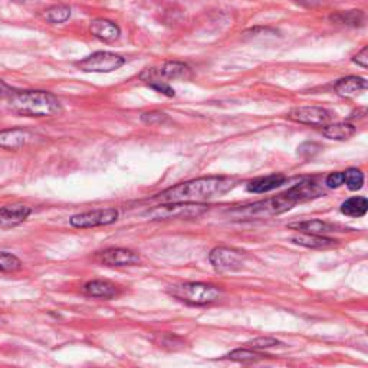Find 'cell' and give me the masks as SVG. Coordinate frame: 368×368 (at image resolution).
<instances>
[{
	"label": "cell",
	"mask_w": 368,
	"mask_h": 368,
	"mask_svg": "<svg viewBox=\"0 0 368 368\" xmlns=\"http://www.w3.org/2000/svg\"><path fill=\"white\" fill-rule=\"evenodd\" d=\"M118 216L119 213L117 209L106 207L75 214V216L69 219V223L76 229H91V227L113 225L118 220Z\"/></svg>",
	"instance_id": "52a82bcc"
},
{
	"label": "cell",
	"mask_w": 368,
	"mask_h": 368,
	"mask_svg": "<svg viewBox=\"0 0 368 368\" xmlns=\"http://www.w3.org/2000/svg\"><path fill=\"white\" fill-rule=\"evenodd\" d=\"M141 121L147 126H161L168 121V117L161 111H150L141 115Z\"/></svg>",
	"instance_id": "83f0119b"
},
{
	"label": "cell",
	"mask_w": 368,
	"mask_h": 368,
	"mask_svg": "<svg viewBox=\"0 0 368 368\" xmlns=\"http://www.w3.org/2000/svg\"><path fill=\"white\" fill-rule=\"evenodd\" d=\"M22 269V260L8 252H0V272L14 273Z\"/></svg>",
	"instance_id": "d4e9b609"
},
{
	"label": "cell",
	"mask_w": 368,
	"mask_h": 368,
	"mask_svg": "<svg viewBox=\"0 0 368 368\" xmlns=\"http://www.w3.org/2000/svg\"><path fill=\"white\" fill-rule=\"evenodd\" d=\"M288 118L298 124L324 127L330 124L332 114L322 106H297L289 111Z\"/></svg>",
	"instance_id": "9c48e42d"
},
{
	"label": "cell",
	"mask_w": 368,
	"mask_h": 368,
	"mask_svg": "<svg viewBox=\"0 0 368 368\" xmlns=\"http://www.w3.org/2000/svg\"><path fill=\"white\" fill-rule=\"evenodd\" d=\"M325 184L330 187V189H338L341 187L343 184H344V173H340V172H336V173H331L327 180H325Z\"/></svg>",
	"instance_id": "4dcf8cb0"
},
{
	"label": "cell",
	"mask_w": 368,
	"mask_h": 368,
	"mask_svg": "<svg viewBox=\"0 0 368 368\" xmlns=\"http://www.w3.org/2000/svg\"><path fill=\"white\" fill-rule=\"evenodd\" d=\"M344 183L351 192H357L363 187L364 174L358 168H348L347 172H344Z\"/></svg>",
	"instance_id": "484cf974"
},
{
	"label": "cell",
	"mask_w": 368,
	"mask_h": 368,
	"mask_svg": "<svg viewBox=\"0 0 368 368\" xmlns=\"http://www.w3.org/2000/svg\"><path fill=\"white\" fill-rule=\"evenodd\" d=\"M30 138L32 134L23 128L0 130V148L19 150L30 141Z\"/></svg>",
	"instance_id": "4fadbf2b"
},
{
	"label": "cell",
	"mask_w": 368,
	"mask_h": 368,
	"mask_svg": "<svg viewBox=\"0 0 368 368\" xmlns=\"http://www.w3.org/2000/svg\"><path fill=\"white\" fill-rule=\"evenodd\" d=\"M168 294L181 302L202 306V305H210L213 302H216L222 295V290L220 288L210 285V284L187 282V284L170 286V289H168Z\"/></svg>",
	"instance_id": "277c9868"
},
{
	"label": "cell",
	"mask_w": 368,
	"mask_h": 368,
	"mask_svg": "<svg viewBox=\"0 0 368 368\" xmlns=\"http://www.w3.org/2000/svg\"><path fill=\"white\" fill-rule=\"evenodd\" d=\"M8 100L10 110L23 117H52L60 111L59 100L46 91H14Z\"/></svg>",
	"instance_id": "3957f363"
},
{
	"label": "cell",
	"mask_w": 368,
	"mask_h": 368,
	"mask_svg": "<svg viewBox=\"0 0 368 368\" xmlns=\"http://www.w3.org/2000/svg\"><path fill=\"white\" fill-rule=\"evenodd\" d=\"M89 32L102 42H115L121 35V29L113 21L98 18L91 22Z\"/></svg>",
	"instance_id": "5bb4252c"
},
{
	"label": "cell",
	"mask_w": 368,
	"mask_h": 368,
	"mask_svg": "<svg viewBox=\"0 0 368 368\" xmlns=\"http://www.w3.org/2000/svg\"><path fill=\"white\" fill-rule=\"evenodd\" d=\"M322 193L324 192H322V189L314 180L305 179L278 196L268 198V200L256 202L249 206L233 209L229 211V214L235 220H252L276 216V214H282L299 203L319 197Z\"/></svg>",
	"instance_id": "6da1fadb"
},
{
	"label": "cell",
	"mask_w": 368,
	"mask_h": 368,
	"mask_svg": "<svg viewBox=\"0 0 368 368\" xmlns=\"http://www.w3.org/2000/svg\"><path fill=\"white\" fill-rule=\"evenodd\" d=\"M45 19L49 23H64L71 18V8L65 5H55L45 10Z\"/></svg>",
	"instance_id": "603a6c76"
},
{
	"label": "cell",
	"mask_w": 368,
	"mask_h": 368,
	"mask_svg": "<svg viewBox=\"0 0 368 368\" xmlns=\"http://www.w3.org/2000/svg\"><path fill=\"white\" fill-rule=\"evenodd\" d=\"M364 13L363 10H348V12H340V13H335V14H331L330 16V21L336 23V25H343V26H351V27H356V26H361L364 23Z\"/></svg>",
	"instance_id": "7402d4cb"
},
{
	"label": "cell",
	"mask_w": 368,
	"mask_h": 368,
	"mask_svg": "<svg viewBox=\"0 0 368 368\" xmlns=\"http://www.w3.org/2000/svg\"><path fill=\"white\" fill-rule=\"evenodd\" d=\"M156 343H157V345H160L161 348L168 349V351H177V349L184 348V341L180 338V336L173 335V334L157 335Z\"/></svg>",
	"instance_id": "4316f807"
},
{
	"label": "cell",
	"mask_w": 368,
	"mask_h": 368,
	"mask_svg": "<svg viewBox=\"0 0 368 368\" xmlns=\"http://www.w3.org/2000/svg\"><path fill=\"white\" fill-rule=\"evenodd\" d=\"M14 92V89L8 85L3 80H0V98H9Z\"/></svg>",
	"instance_id": "d6a6232c"
},
{
	"label": "cell",
	"mask_w": 368,
	"mask_h": 368,
	"mask_svg": "<svg viewBox=\"0 0 368 368\" xmlns=\"http://www.w3.org/2000/svg\"><path fill=\"white\" fill-rule=\"evenodd\" d=\"M248 345L252 349H265V348H272V347L279 345V341L275 338H269V336H260V338H256L248 343Z\"/></svg>",
	"instance_id": "f1b7e54d"
},
{
	"label": "cell",
	"mask_w": 368,
	"mask_h": 368,
	"mask_svg": "<svg viewBox=\"0 0 368 368\" xmlns=\"http://www.w3.org/2000/svg\"><path fill=\"white\" fill-rule=\"evenodd\" d=\"M292 242L297 244H301V246L305 248H311V249H324L334 246L335 242L334 239H330L327 236H321V235H310V233H299L292 238Z\"/></svg>",
	"instance_id": "ffe728a7"
},
{
	"label": "cell",
	"mask_w": 368,
	"mask_h": 368,
	"mask_svg": "<svg viewBox=\"0 0 368 368\" xmlns=\"http://www.w3.org/2000/svg\"><path fill=\"white\" fill-rule=\"evenodd\" d=\"M209 260L211 266L218 272H230L238 271L243 266L244 262V253L232 248H214L210 255Z\"/></svg>",
	"instance_id": "30bf717a"
},
{
	"label": "cell",
	"mask_w": 368,
	"mask_h": 368,
	"mask_svg": "<svg viewBox=\"0 0 368 368\" xmlns=\"http://www.w3.org/2000/svg\"><path fill=\"white\" fill-rule=\"evenodd\" d=\"M147 84H148L150 88H152L154 91L160 92V94H163V95H165V97H174V95H176L174 89H173L170 85H168L167 82L161 81V80H154V81H150V82H147Z\"/></svg>",
	"instance_id": "f546056e"
},
{
	"label": "cell",
	"mask_w": 368,
	"mask_h": 368,
	"mask_svg": "<svg viewBox=\"0 0 368 368\" xmlns=\"http://www.w3.org/2000/svg\"><path fill=\"white\" fill-rule=\"evenodd\" d=\"M235 187V180L229 177H202L167 189L152 197L157 203H202L218 196H223Z\"/></svg>",
	"instance_id": "7a4b0ae2"
},
{
	"label": "cell",
	"mask_w": 368,
	"mask_h": 368,
	"mask_svg": "<svg viewBox=\"0 0 368 368\" xmlns=\"http://www.w3.org/2000/svg\"><path fill=\"white\" fill-rule=\"evenodd\" d=\"M264 357L266 356L260 354V352H256L253 349H243V348L235 349L232 352H229V354L226 356L227 360L238 361V363H253V361L264 360Z\"/></svg>",
	"instance_id": "cb8c5ba5"
},
{
	"label": "cell",
	"mask_w": 368,
	"mask_h": 368,
	"mask_svg": "<svg viewBox=\"0 0 368 368\" xmlns=\"http://www.w3.org/2000/svg\"><path fill=\"white\" fill-rule=\"evenodd\" d=\"M206 205L200 203H163L157 207L147 210L146 216L150 220H163V219H192L197 218L207 211Z\"/></svg>",
	"instance_id": "5b68a950"
},
{
	"label": "cell",
	"mask_w": 368,
	"mask_h": 368,
	"mask_svg": "<svg viewBox=\"0 0 368 368\" xmlns=\"http://www.w3.org/2000/svg\"><path fill=\"white\" fill-rule=\"evenodd\" d=\"M367 81L361 76H347L335 84V92L340 97H356L367 91Z\"/></svg>",
	"instance_id": "2e32d148"
},
{
	"label": "cell",
	"mask_w": 368,
	"mask_h": 368,
	"mask_svg": "<svg viewBox=\"0 0 368 368\" xmlns=\"http://www.w3.org/2000/svg\"><path fill=\"white\" fill-rule=\"evenodd\" d=\"M368 211V200L363 196L349 197L341 205V213L349 218H363Z\"/></svg>",
	"instance_id": "44dd1931"
},
{
	"label": "cell",
	"mask_w": 368,
	"mask_h": 368,
	"mask_svg": "<svg viewBox=\"0 0 368 368\" xmlns=\"http://www.w3.org/2000/svg\"><path fill=\"white\" fill-rule=\"evenodd\" d=\"M288 227L298 230V232L301 233L321 235V236H325L332 232H340L338 226L322 222V220H305V222H298V223H289Z\"/></svg>",
	"instance_id": "9a60e30c"
},
{
	"label": "cell",
	"mask_w": 368,
	"mask_h": 368,
	"mask_svg": "<svg viewBox=\"0 0 368 368\" xmlns=\"http://www.w3.org/2000/svg\"><path fill=\"white\" fill-rule=\"evenodd\" d=\"M294 3L301 5V6H306V8H312V6H318L322 2H325V0H292Z\"/></svg>",
	"instance_id": "836d02e7"
},
{
	"label": "cell",
	"mask_w": 368,
	"mask_h": 368,
	"mask_svg": "<svg viewBox=\"0 0 368 368\" xmlns=\"http://www.w3.org/2000/svg\"><path fill=\"white\" fill-rule=\"evenodd\" d=\"M190 80L192 78V69L189 65L177 62V60H168L164 62L160 69L151 68L146 69L141 73V80L147 84L154 80Z\"/></svg>",
	"instance_id": "ba28073f"
},
{
	"label": "cell",
	"mask_w": 368,
	"mask_h": 368,
	"mask_svg": "<svg viewBox=\"0 0 368 368\" xmlns=\"http://www.w3.org/2000/svg\"><path fill=\"white\" fill-rule=\"evenodd\" d=\"M352 60H354V62L360 65L361 68H368V46H364V48L354 58H352Z\"/></svg>",
	"instance_id": "1f68e13d"
},
{
	"label": "cell",
	"mask_w": 368,
	"mask_h": 368,
	"mask_svg": "<svg viewBox=\"0 0 368 368\" xmlns=\"http://www.w3.org/2000/svg\"><path fill=\"white\" fill-rule=\"evenodd\" d=\"M126 64V59L113 54V52H95L87 58H84L80 62H76L78 67L84 72H98V73H108L113 71L119 69Z\"/></svg>",
	"instance_id": "8992f818"
},
{
	"label": "cell",
	"mask_w": 368,
	"mask_h": 368,
	"mask_svg": "<svg viewBox=\"0 0 368 368\" xmlns=\"http://www.w3.org/2000/svg\"><path fill=\"white\" fill-rule=\"evenodd\" d=\"M98 260L105 266H133L140 264V256L124 248H110L98 253Z\"/></svg>",
	"instance_id": "8fae6325"
},
{
	"label": "cell",
	"mask_w": 368,
	"mask_h": 368,
	"mask_svg": "<svg viewBox=\"0 0 368 368\" xmlns=\"http://www.w3.org/2000/svg\"><path fill=\"white\" fill-rule=\"evenodd\" d=\"M84 292L92 298L111 299L118 295V286L108 281H89L84 285Z\"/></svg>",
	"instance_id": "e0dca14e"
},
{
	"label": "cell",
	"mask_w": 368,
	"mask_h": 368,
	"mask_svg": "<svg viewBox=\"0 0 368 368\" xmlns=\"http://www.w3.org/2000/svg\"><path fill=\"white\" fill-rule=\"evenodd\" d=\"M32 210L23 205H13L5 206L0 209V227L2 229H12L22 225L29 216Z\"/></svg>",
	"instance_id": "7c38bea8"
},
{
	"label": "cell",
	"mask_w": 368,
	"mask_h": 368,
	"mask_svg": "<svg viewBox=\"0 0 368 368\" xmlns=\"http://www.w3.org/2000/svg\"><path fill=\"white\" fill-rule=\"evenodd\" d=\"M285 181H286V177L284 174H271L266 177H259V179L252 180L248 184V192L256 193V194L268 193V192L281 187L282 184H285Z\"/></svg>",
	"instance_id": "ac0fdd59"
},
{
	"label": "cell",
	"mask_w": 368,
	"mask_h": 368,
	"mask_svg": "<svg viewBox=\"0 0 368 368\" xmlns=\"http://www.w3.org/2000/svg\"><path fill=\"white\" fill-rule=\"evenodd\" d=\"M356 133L357 128L349 122H335V124H327L322 128V135L335 141H347Z\"/></svg>",
	"instance_id": "d6986e66"
}]
</instances>
